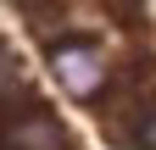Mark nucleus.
I'll list each match as a JSON object with an SVG mask.
<instances>
[{"mask_svg":"<svg viewBox=\"0 0 156 150\" xmlns=\"http://www.w3.org/2000/svg\"><path fill=\"white\" fill-rule=\"evenodd\" d=\"M56 78H62L73 95H89L101 84V56L95 50H56Z\"/></svg>","mask_w":156,"mask_h":150,"instance_id":"f257e3e1","label":"nucleus"},{"mask_svg":"<svg viewBox=\"0 0 156 150\" xmlns=\"http://www.w3.org/2000/svg\"><path fill=\"white\" fill-rule=\"evenodd\" d=\"M145 145H156V111H151V122H145Z\"/></svg>","mask_w":156,"mask_h":150,"instance_id":"f03ea898","label":"nucleus"}]
</instances>
